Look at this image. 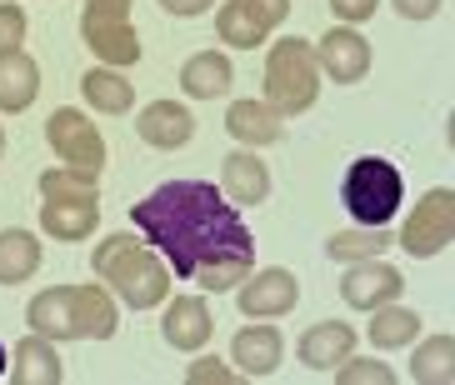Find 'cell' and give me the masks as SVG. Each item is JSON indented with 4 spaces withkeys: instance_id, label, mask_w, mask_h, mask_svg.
<instances>
[{
    "instance_id": "9",
    "label": "cell",
    "mask_w": 455,
    "mask_h": 385,
    "mask_svg": "<svg viewBox=\"0 0 455 385\" xmlns=\"http://www.w3.org/2000/svg\"><path fill=\"white\" fill-rule=\"evenodd\" d=\"M285 15H291V0H230L215 15V30H220L226 45L255 51V45H266V36L281 26Z\"/></svg>"
},
{
    "instance_id": "24",
    "label": "cell",
    "mask_w": 455,
    "mask_h": 385,
    "mask_svg": "<svg viewBox=\"0 0 455 385\" xmlns=\"http://www.w3.org/2000/svg\"><path fill=\"white\" fill-rule=\"evenodd\" d=\"M81 91H85V100H91L100 116H125L131 110V100H135V85L121 76V70H100V66H91L81 76Z\"/></svg>"
},
{
    "instance_id": "34",
    "label": "cell",
    "mask_w": 455,
    "mask_h": 385,
    "mask_svg": "<svg viewBox=\"0 0 455 385\" xmlns=\"http://www.w3.org/2000/svg\"><path fill=\"white\" fill-rule=\"evenodd\" d=\"M161 5H165L171 15H180V20H190V15H205L215 0H161Z\"/></svg>"
},
{
    "instance_id": "3",
    "label": "cell",
    "mask_w": 455,
    "mask_h": 385,
    "mask_svg": "<svg viewBox=\"0 0 455 385\" xmlns=\"http://www.w3.org/2000/svg\"><path fill=\"white\" fill-rule=\"evenodd\" d=\"M95 276L106 280V285H116L121 291V301L131 310H150V306H165V295H171V270H165V261L150 245H140L135 236H106L100 245H95Z\"/></svg>"
},
{
    "instance_id": "16",
    "label": "cell",
    "mask_w": 455,
    "mask_h": 385,
    "mask_svg": "<svg viewBox=\"0 0 455 385\" xmlns=\"http://www.w3.org/2000/svg\"><path fill=\"white\" fill-rule=\"evenodd\" d=\"M350 350H355V331H350L346 320H321V325H310V331L300 335V360L321 375L335 371Z\"/></svg>"
},
{
    "instance_id": "23",
    "label": "cell",
    "mask_w": 455,
    "mask_h": 385,
    "mask_svg": "<svg viewBox=\"0 0 455 385\" xmlns=\"http://www.w3.org/2000/svg\"><path fill=\"white\" fill-rule=\"evenodd\" d=\"M41 270V240L30 230H0V285H26Z\"/></svg>"
},
{
    "instance_id": "1",
    "label": "cell",
    "mask_w": 455,
    "mask_h": 385,
    "mask_svg": "<svg viewBox=\"0 0 455 385\" xmlns=\"http://www.w3.org/2000/svg\"><path fill=\"white\" fill-rule=\"evenodd\" d=\"M135 230L171 261L180 280H196L201 291H235L255 270V240L241 221V205H230L226 190L211 180H165L146 200L131 205Z\"/></svg>"
},
{
    "instance_id": "28",
    "label": "cell",
    "mask_w": 455,
    "mask_h": 385,
    "mask_svg": "<svg viewBox=\"0 0 455 385\" xmlns=\"http://www.w3.org/2000/svg\"><path fill=\"white\" fill-rule=\"evenodd\" d=\"M100 175H85L76 171V165H66V171H45L41 175V196L45 200H100V186H95Z\"/></svg>"
},
{
    "instance_id": "18",
    "label": "cell",
    "mask_w": 455,
    "mask_h": 385,
    "mask_svg": "<svg viewBox=\"0 0 455 385\" xmlns=\"http://www.w3.org/2000/svg\"><path fill=\"white\" fill-rule=\"evenodd\" d=\"M15 375V385H60L66 371H60V356H55V341L30 331L20 346H15V365H5Z\"/></svg>"
},
{
    "instance_id": "21",
    "label": "cell",
    "mask_w": 455,
    "mask_h": 385,
    "mask_svg": "<svg viewBox=\"0 0 455 385\" xmlns=\"http://www.w3.org/2000/svg\"><path fill=\"white\" fill-rule=\"evenodd\" d=\"M100 226V200H45L41 230L55 240H85Z\"/></svg>"
},
{
    "instance_id": "8",
    "label": "cell",
    "mask_w": 455,
    "mask_h": 385,
    "mask_svg": "<svg viewBox=\"0 0 455 385\" xmlns=\"http://www.w3.org/2000/svg\"><path fill=\"white\" fill-rule=\"evenodd\" d=\"M45 140L66 165H76L85 175H100V165H106V140H100V131H95V120L85 110H70V106L55 110L45 120Z\"/></svg>"
},
{
    "instance_id": "5",
    "label": "cell",
    "mask_w": 455,
    "mask_h": 385,
    "mask_svg": "<svg viewBox=\"0 0 455 385\" xmlns=\"http://www.w3.org/2000/svg\"><path fill=\"white\" fill-rule=\"evenodd\" d=\"M401 196L405 180L386 156H361L346 171V186H340V200L355 215V226H390V215L401 211Z\"/></svg>"
},
{
    "instance_id": "26",
    "label": "cell",
    "mask_w": 455,
    "mask_h": 385,
    "mask_svg": "<svg viewBox=\"0 0 455 385\" xmlns=\"http://www.w3.org/2000/svg\"><path fill=\"white\" fill-rule=\"evenodd\" d=\"M411 375H415V385H451L455 381V341L451 335H430L426 346L415 350Z\"/></svg>"
},
{
    "instance_id": "20",
    "label": "cell",
    "mask_w": 455,
    "mask_h": 385,
    "mask_svg": "<svg viewBox=\"0 0 455 385\" xmlns=\"http://www.w3.org/2000/svg\"><path fill=\"white\" fill-rule=\"evenodd\" d=\"M226 131L241 140V146H275L285 135V125H281V116L266 106V100H235V106L226 110Z\"/></svg>"
},
{
    "instance_id": "19",
    "label": "cell",
    "mask_w": 455,
    "mask_h": 385,
    "mask_svg": "<svg viewBox=\"0 0 455 385\" xmlns=\"http://www.w3.org/2000/svg\"><path fill=\"white\" fill-rule=\"evenodd\" d=\"M41 95V66L26 51H5L0 55V110H30V100Z\"/></svg>"
},
{
    "instance_id": "22",
    "label": "cell",
    "mask_w": 455,
    "mask_h": 385,
    "mask_svg": "<svg viewBox=\"0 0 455 385\" xmlns=\"http://www.w3.org/2000/svg\"><path fill=\"white\" fill-rule=\"evenodd\" d=\"M230 80H235V70H230V60L220 51H201L180 66V91H186L190 100H215V95H226Z\"/></svg>"
},
{
    "instance_id": "11",
    "label": "cell",
    "mask_w": 455,
    "mask_h": 385,
    "mask_svg": "<svg viewBox=\"0 0 455 385\" xmlns=\"http://www.w3.org/2000/svg\"><path fill=\"white\" fill-rule=\"evenodd\" d=\"M401 291H405V276L395 266H386L380 255H371V261H350L346 280H340V295H346L350 310L390 306V301H401Z\"/></svg>"
},
{
    "instance_id": "36",
    "label": "cell",
    "mask_w": 455,
    "mask_h": 385,
    "mask_svg": "<svg viewBox=\"0 0 455 385\" xmlns=\"http://www.w3.org/2000/svg\"><path fill=\"white\" fill-rule=\"evenodd\" d=\"M0 156H5V131H0Z\"/></svg>"
},
{
    "instance_id": "6",
    "label": "cell",
    "mask_w": 455,
    "mask_h": 385,
    "mask_svg": "<svg viewBox=\"0 0 455 385\" xmlns=\"http://www.w3.org/2000/svg\"><path fill=\"white\" fill-rule=\"evenodd\" d=\"M81 36L106 66H135L140 60V36L131 26V0H85Z\"/></svg>"
},
{
    "instance_id": "4",
    "label": "cell",
    "mask_w": 455,
    "mask_h": 385,
    "mask_svg": "<svg viewBox=\"0 0 455 385\" xmlns=\"http://www.w3.org/2000/svg\"><path fill=\"white\" fill-rule=\"evenodd\" d=\"M321 95V66H315V51H310L300 36H285L270 45L266 60V106L275 116H300V110L315 106Z\"/></svg>"
},
{
    "instance_id": "2",
    "label": "cell",
    "mask_w": 455,
    "mask_h": 385,
    "mask_svg": "<svg viewBox=\"0 0 455 385\" xmlns=\"http://www.w3.org/2000/svg\"><path fill=\"white\" fill-rule=\"evenodd\" d=\"M26 325L45 341H110L121 320L100 285H55L30 301Z\"/></svg>"
},
{
    "instance_id": "32",
    "label": "cell",
    "mask_w": 455,
    "mask_h": 385,
    "mask_svg": "<svg viewBox=\"0 0 455 385\" xmlns=\"http://www.w3.org/2000/svg\"><path fill=\"white\" fill-rule=\"evenodd\" d=\"M331 5H335V15H340L346 26H361V20H371V15H375L380 0H331Z\"/></svg>"
},
{
    "instance_id": "10",
    "label": "cell",
    "mask_w": 455,
    "mask_h": 385,
    "mask_svg": "<svg viewBox=\"0 0 455 385\" xmlns=\"http://www.w3.org/2000/svg\"><path fill=\"white\" fill-rule=\"evenodd\" d=\"M310 51H315V66H321L335 85H355V80H365V70H371V40L355 26L325 30Z\"/></svg>"
},
{
    "instance_id": "29",
    "label": "cell",
    "mask_w": 455,
    "mask_h": 385,
    "mask_svg": "<svg viewBox=\"0 0 455 385\" xmlns=\"http://www.w3.org/2000/svg\"><path fill=\"white\" fill-rule=\"evenodd\" d=\"M335 385H395V371L390 365H380V360H340L335 365Z\"/></svg>"
},
{
    "instance_id": "33",
    "label": "cell",
    "mask_w": 455,
    "mask_h": 385,
    "mask_svg": "<svg viewBox=\"0 0 455 385\" xmlns=\"http://www.w3.org/2000/svg\"><path fill=\"white\" fill-rule=\"evenodd\" d=\"M390 5H395V11L405 15V20H430V15L441 11L445 0H390Z\"/></svg>"
},
{
    "instance_id": "7",
    "label": "cell",
    "mask_w": 455,
    "mask_h": 385,
    "mask_svg": "<svg viewBox=\"0 0 455 385\" xmlns=\"http://www.w3.org/2000/svg\"><path fill=\"white\" fill-rule=\"evenodd\" d=\"M451 240H455V190L435 186L415 200L411 221H405V230H401V251H411L415 261H430V255H441Z\"/></svg>"
},
{
    "instance_id": "27",
    "label": "cell",
    "mask_w": 455,
    "mask_h": 385,
    "mask_svg": "<svg viewBox=\"0 0 455 385\" xmlns=\"http://www.w3.org/2000/svg\"><path fill=\"white\" fill-rule=\"evenodd\" d=\"M386 245H390V230H386V226L335 230V236L325 240V251H331V261H371V255H380Z\"/></svg>"
},
{
    "instance_id": "31",
    "label": "cell",
    "mask_w": 455,
    "mask_h": 385,
    "mask_svg": "<svg viewBox=\"0 0 455 385\" xmlns=\"http://www.w3.org/2000/svg\"><path fill=\"white\" fill-rule=\"evenodd\" d=\"M186 381H190V385H211V381H215V385H230V381H235V371L205 356V360H196V365L186 371Z\"/></svg>"
},
{
    "instance_id": "14",
    "label": "cell",
    "mask_w": 455,
    "mask_h": 385,
    "mask_svg": "<svg viewBox=\"0 0 455 385\" xmlns=\"http://www.w3.org/2000/svg\"><path fill=\"white\" fill-rule=\"evenodd\" d=\"M135 131H140V140L156 150H180L196 135V116H190L186 106H175V100H150L140 116H135Z\"/></svg>"
},
{
    "instance_id": "30",
    "label": "cell",
    "mask_w": 455,
    "mask_h": 385,
    "mask_svg": "<svg viewBox=\"0 0 455 385\" xmlns=\"http://www.w3.org/2000/svg\"><path fill=\"white\" fill-rule=\"evenodd\" d=\"M20 40H26V11H20L15 0H5V5H0V55L20 51Z\"/></svg>"
},
{
    "instance_id": "17",
    "label": "cell",
    "mask_w": 455,
    "mask_h": 385,
    "mask_svg": "<svg viewBox=\"0 0 455 385\" xmlns=\"http://www.w3.org/2000/svg\"><path fill=\"white\" fill-rule=\"evenodd\" d=\"M220 180H226V196L235 205H260L270 196V171L255 150H235V156L220 160Z\"/></svg>"
},
{
    "instance_id": "12",
    "label": "cell",
    "mask_w": 455,
    "mask_h": 385,
    "mask_svg": "<svg viewBox=\"0 0 455 385\" xmlns=\"http://www.w3.org/2000/svg\"><path fill=\"white\" fill-rule=\"evenodd\" d=\"M295 301H300V280L281 266L251 270V276L241 280V316H251V320L285 316V310H295Z\"/></svg>"
},
{
    "instance_id": "13",
    "label": "cell",
    "mask_w": 455,
    "mask_h": 385,
    "mask_svg": "<svg viewBox=\"0 0 455 385\" xmlns=\"http://www.w3.org/2000/svg\"><path fill=\"white\" fill-rule=\"evenodd\" d=\"M211 331H215V320H211V306H205L201 295H175L171 306H165V320H161L165 346L201 350L211 341Z\"/></svg>"
},
{
    "instance_id": "25",
    "label": "cell",
    "mask_w": 455,
    "mask_h": 385,
    "mask_svg": "<svg viewBox=\"0 0 455 385\" xmlns=\"http://www.w3.org/2000/svg\"><path fill=\"white\" fill-rule=\"evenodd\" d=\"M371 346L375 350H395V346H411L415 335H420V316L415 310H401L395 301L390 306H375L371 310Z\"/></svg>"
},
{
    "instance_id": "15",
    "label": "cell",
    "mask_w": 455,
    "mask_h": 385,
    "mask_svg": "<svg viewBox=\"0 0 455 385\" xmlns=\"http://www.w3.org/2000/svg\"><path fill=\"white\" fill-rule=\"evenodd\" d=\"M281 331L275 325H245L235 335V346H230V360H235V375H251V381H266L275 375L281 365Z\"/></svg>"
},
{
    "instance_id": "35",
    "label": "cell",
    "mask_w": 455,
    "mask_h": 385,
    "mask_svg": "<svg viewBox=\"0 0 455 385\" xmlns=\"http://www.w3.org/2000/svg\"><path fill=\"white\" fill-rule=\"evenodd\" d=\"M5 365H11V356H5V346H0V375H5Z\"/></svg>"
}]
</instances>
